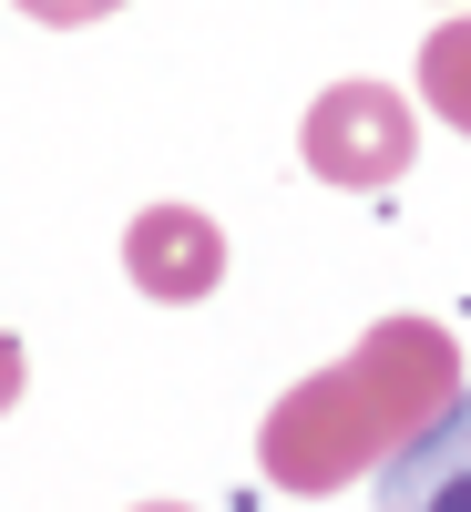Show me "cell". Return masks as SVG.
Here are the masks:
<instances>
[{"mask_svg": "<svg viewBox=\"0 0 471 512\" xmlns=\"http://www.w3.org/2000/svg\"><path fill=\"white\" fill-rule=\"evenodd\" d=\"M451 369L461 359H451V338L431 318H379L338 369L297 379V390L267 410V431H256L267 482L277 492H338L349 472H390V461L461 400Z\"/></svg>", "mask_w": 471, "mask_h": 512, "instance_id": "6da1fadb", "label": "cell"}, {"mask_svg": "<svg viewBox=\"0 0 471 512\" xmlns=\"http://www.w3.org/2000/svg\"><path fill=\"white\" fill-rule=\"evenodd\" d=\"M308 175L318 185H390L400 164H410V144H420V123H410V103L390 93V82H328V93L308 103Z\"/></svg>", "mask_w": 471, "mask_h": 512, "instance_id": "7a4b0ae2", "label": "cell"}, {"mask_svg": "<svg viewBox=\"0 0 471 512\" xmlns=\"http://www.w3.org/2000/svg\"><path fill=\"white\" fill-rule=\"evenodd\" d=\"M123 277L164 308H195V297L226 287V226L195 216V205H144L134 226H123Z\"/></svg>", "mask_w": 471, "mask_h": 512, "instance_id": "3957f363", "label": "cell"}, {"mask_svg": "<svg viewBox=\"0 0 471 512\" xmlns=\"http://www.w3.org/2000/svg\"><path fill=\"white\" fill-rule=\"evenodd\" d=\"M379 512H471V390L379 472Z\"/></svg>", "mask_w": 471, "mask_h": 512, "instance_id": "277c9868", "label": "cell"}, {"mask_svg": "<svg viewBox=\"0 0 471 512\" xmlns=\"http://www.w3.org/2000/svg\"><path fill=\"white\" fill-rule=\"evenodd\" d=\"M420 103H431L451 134H471V21H441L420 41Z\"/></svg>", "mask_w": 471, "mask_h": 512, "instance_id": "5b68a950", "label": "cell"}, {"mask_svg": "<svg viewBox=\"0 0 471 512\" xmlns=\"http://www.w3.org/2000/svg\"><path fill=\"white\" fill-rule=\"evenodd\" d=\"M31 21H52V31H72V21H103V11H123V0H21Z\"/></svg>", "mask_w": 471, "mask_h": 512, "instance_id": "8992f818", "label": "cell"}, {"mask_svg": "<svg viewBox=\"0 0 471 512\" xmlns=\"http://www.w3.org/2000/svg\"><path fill=\"white\" fill-rule=\"evenodd\" d=\"M21 379H31V359H21V338H0V410L21 400Z\"/></svg>", "mask_w": 471, "mask_h": 512, "instance_id": "52a82bcc", "label": "cell"}, {"mask_svg": "<svg viewBox=\"0 0 471 512\" xmlns=\"http://www.w3.org/2000/svg\"><path fill=\"white\" fill-rule=\"evenodd\" d=\"M134 512H185V502H134Z\"/></svg>", "mask_w": 471, "mask_h": 512, "instance_id": "ba28073f", "label": "cell"}]
</instances>
